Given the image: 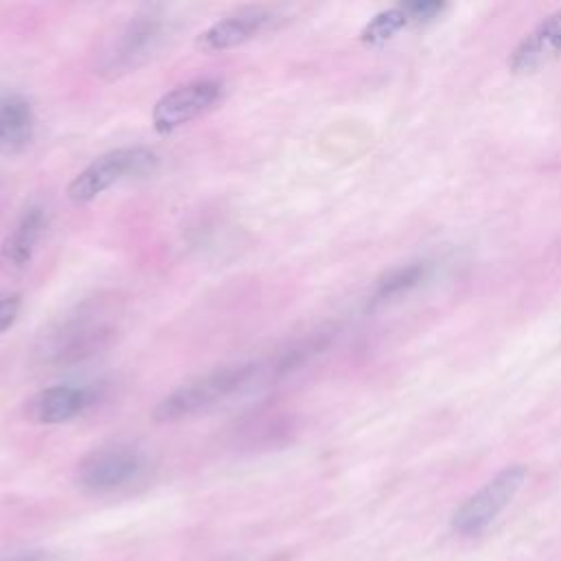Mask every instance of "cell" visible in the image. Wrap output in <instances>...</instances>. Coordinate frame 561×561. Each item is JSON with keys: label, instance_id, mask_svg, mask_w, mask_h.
I'll use <instances>...</instances> for the list:
<instances>
[{"label": "cell", "instance_id": "obj_1", "mask_svg": "<svg viewBox=\"0 0 561 561\" xmlns=\"http://www.w3.org/2000/svg\"><path fill=\"white\" fill-rule=\"evenodd\" d=\"M116 333V320L105 305H83L37 335L33 344V362L46 368L79 364L105 351Z\"/></svg>", "mask_w": 561, "mask_h": 561}, {"label": "cell", "instance_id": "obj_2", "mask_svg": "<svg viewBox=\"0 0 561 561\" xmlns=\"http://www.w3.org/2000/svg\"><path fill=\"white\" fill-rule=\"evenodd\" d=\"M254 370L256 368L252 364H232L195 377L160 399L153 408V419L158 423H173L193 416L234 394L241 386L248 383Z\"/></svg>", "mask_w": 561, "mask_h": 561}, {"label": "cell", "instance_id": "obj_3", "mask_svg": "<svg viewBox=\"0 0 561 561\" xmlns=\"http://www.w3.org/2000/svg\"><path fill=\"white\" fill-rule=\"evenodd\" d=\"M162 37V20L153 11L131 15L112 35L105 37L96 59V72L105 79H118L134 72L156 50Z\"/></svg>", "mask_w": 561, "mask_h": 561}, {"label": "cell", "instance_id": "obj_4", "mask_svg": "<svg viewBox=\"0 0 561 561\" xmlns=\"http://www.w3.org/2000/svg\"><path fill=\"white\" fill-rule=\"evenodd\" d=\"M158 164V156L147 147H121L92 160L68 184V199L72 204H88L110 186L127 178L149 175Z\"/></svg>", "mask_w": 561, "mask_h": 561}, {"label": "cell", "instance_id": "obj_5", "mask_svg": "<svg viewBox=\"0 0 561 561\" xmlns=\"http://www.w3.org/2000/svg\"><path fill=\"white\" fill-rule=\"evenodd\" d=\"M526 480V467L511 465L497 471L486 484H482L473 495H469L454 513L451 526L460 535L482 533L517 495Z\"/></svg>", "mask_w": 561, "mask_h": 561}, {"label": "cell", "instance_id": "obj_6", "mask_svg": "<svg viewBox=\"0 0 561 561\" xmlns=\"http://www.w3.org/2000/svg\"><path fill=\"white\" fill-rule=\"evenodd\" d=\"M145 456L129 445H105L90 451L77 467V480L94 493H110L134 484L145 473Z\"/></svg>", "mask_w": 561, "mask_h": 561}, {"label": "cell", "instance_id": "obj_7", "mask_svg": "<svg viewBox=\"0 0 561 561\" xmlns=\"http://www.w3.org/2000/svg\"><path fill=\"white\" fill-rule=\"evenodd\" d=\"M221 92L224 85L217 79H195L169 90L158 99L151 112L156 131L171 134L173 129L206 114L219 103Z\"/></svg>", "mask_w": 561, "mask_h": 561}, {"label": "cell", "instance_id": "obj_8", "mask_svg": "<svg viewBox=\"0 0 561 561\" xmlns=\"http://www.w3.org/2000/svg\"><path fill=\"white\" fill-rule=\"evenodd\" d=\"M561 57V9L543 18L513 48L508 66L513 72H535Z\"/></svg>", "mask_w": 561, "mask_h": 561}, {"label": "cell", "instance_id": "obj_9", "mask_svg": "<svg viewBox=\"0 0 561 561\" xmlns=\"http://www.w3.org/2000/svg\"><path fill=\"white\" fill-rule=\"evenodd\" d=\"M270 20H272V15L267 9H261V7L241 9L234 15H228L224 20L215 22L213 26H208L206 31H202L195 39V46L202 53L230 50V48L241 46L248 39L256 37L267 26Z\"/></svg>", "mask_w": 561, "mask_h": 561}, {"label": "cell", "instance_id": "obj_10", "mask_svg": "<svg viewBox=\"0 0 561 561\" xmlns=\"http://www.w3.org/2000/svg\"><path fill=\"white\" fill-rule=\"evenodd\" d=\"M88 403L90 394L83 388L50 386L26 401V416L39 425H57L79 416Z\"/></svg>", "mask_w": 561, "mask_h": 561}, {"label": "cell", "instance_id": "obj_11", "mask_svg": "<svg viewBox=\"0 0 561 561\" xmlns=\"http://www.w3.org/2000/svg\"><path fill=\"white\" fill-rule=\"evenodd\" d=\"M35 131L31 103L13 92H0V153L13 156L26 149Z\"/></svg>", "mask_w": 561, "mask_h": 561}, {"label": "cell", "instance_id": "obj_12", "mask_svg": "<svg viewBox=\"0 0 561 561\" xmlns=\"http://www.w3.org/2000/svg\"><path fill=\"white\" fill-rule=\"evenodd\" d=\"M44 224H46V215L42 208L33 206L22 213V217L15 221V226L4 237L0 248V259L7 267L22 270L31 261L35 252V243L44 230Z\"/></svg>", "mask_w": 561, "mask_h": 561}, {"label": "cell", "instance_id": "obj_13", "mask_svg": "<svg viewBox=\"0 0 561 561\" xmlns=\"http://www.w3.org/2000/svg\"><path fill=\"white\" fill-rule=\"evenodd\" d=\"M408 24H414V20H412V15L408 11V4H399V7H392L388 11L377 13L364 26V31L359 33V39L364 44H368V46H379V44L388 42L390 37H394Z\"/></svg>", "mask_w": 561, "mask_h": 561}, {"label": "cell", "instance_id": "obj_14", "mask_svg": "<svg viewBox=\"0 0 561 561\" xmlns=\"http://www.w3.org/2000/svg\"><path fill=\"white\" fill-rule=\"evenodd\" d=\"M425 274H427V263H410L405 267H397L379 278L373 300L379 302V300H390L394 296H401L408 289L416 287L425 278Z\"/></svg>", "mask_w": 561, "mask_h": 561}, {"label": "cell", "instance_id": "obj_15", "mask_svg": "<svg viewBox=\"0 0 561 561\" xmlns=\"http://www.w3.org/2000/svg\"><path fill=\"white\" fill-rule=\"evenodd\" d=\"M20 305H22V300L18 294L0 298V333L7 331L15 322L18 313H20Z\"/></svg>", "mask_w": 561, "mask_h": 561}, {"label": "cell", "instance_id": "obj_16", "mask_svg": "<svg viewBox=\"0 0 561 561\" xmlns=\"http://www.w3.org/2000/svg\"><path fill=\"white\" fill-rule=\"evenodd\" d=\"M18 561H35V559H18Z\"/></svg>", "mask_w": 561, "mask_h": 561}]
</instances>
